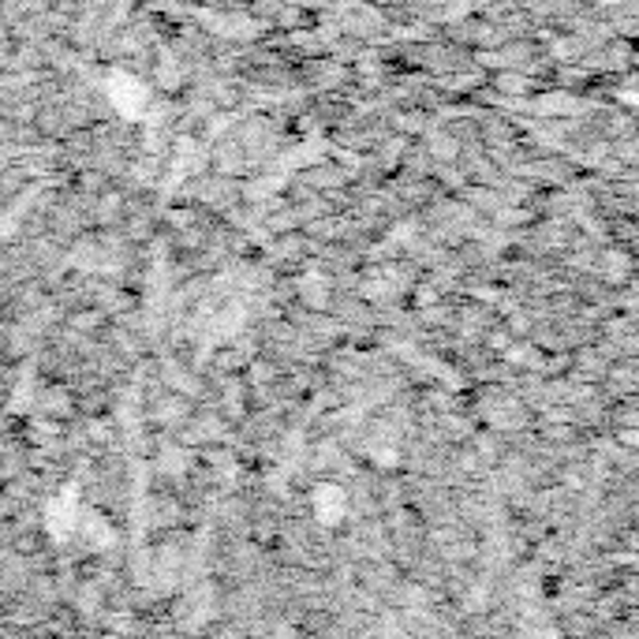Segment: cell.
Returning a JSON list of instances; mask_svg holds the SVG:
<instances>
[{
    "instance_id": "2",
    "label": "cell",
    "mask_w": 639,
    "mask_h": 639,
    "mask_svg": "<svg viewBox=\"0 0 639 639\" xmlns=\"http://www.w3.org/2000/svg\"><path fill=\"white\" fill-rule=\"evenodd\" d=\"M314 516L322 523H337L345 516V490L340 486H314Z\"/></svg>"
},
{
    "instance_id": "1",
    "label": "cell",
    "mask_w": 639,
    "mask_h": 639,
    "mask_svg": "<svg viewBox=\"0 0 639 639\" xmlns=\"http://www.w3.org/2000/svg\"><path fill=\"white\" fill-rule=\"evenodd\" d=\"M109 91H112V98H117V109H124L128 117H135V112H143V109H146V91L135 83V79L117 75V79L109 83Z\"/></svg>"
}]
</instances>
